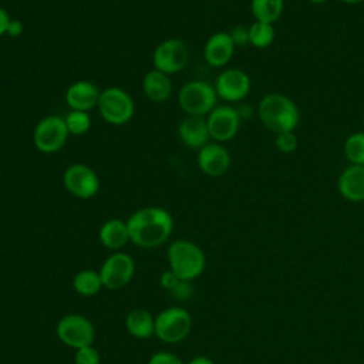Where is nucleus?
Here are the masks:
<instances>
[{"instance_id": "obj_35", "label": "nucleus", "mask_w": 364, "mask_h": 364, "mask_svg": "<svg viewBox=\"0 0 364 364\" xmlns=\"http://www.w3.org/2000/svg\"><path fill=\"white\" fill-rule=\"evenodd\" d=\"M338 1H341V3H344V4H360V3H363L364 0H338Z\"/></svg>"}, {"instance_id": "obj_23", "label": "nucleus", "mask_w": 364, "mask_h": 364, "mask_svg": "<svg viewBox=\"0 0 364 364\" xmlns=\"http://www.w3.org/2000/svg\"><path fill=\"white\" fill-rule=\"evenodd\" d=\"M73 287L80 296L91 297L97 294L104 286L101 282L100 272H95L92 269H84L74 276Z\"/></svg>"}, {"instance_id": "obj_30", "label": "nucleus", "mask_w": 364, "mask_h": 364, "mask_svg": "<svg viewBox=\"0 0 364 364\" xmlns=\"http://www.w3.org/2000/svg\"><path fill=\"white\" fill-rule=\"evenodd\" d=\"M233 43L236 47H242L249 44V27L246 26H236L232 31H229Z\"/></svg>"}, {"instance_id": "obj_5", "label": "nucleus", "mask_w": 364, "mask_h": 364, "mask_svg": "<svg viewBox=\"0 0 364 364\" xmlns=\"http://www.w3.org/2000/svg\"><path fill=\"white\" fill-rule=\"evenodd\" d=\"M97 108L102 119L111 125H124L129 122L135 111L134 100L119 87H108L102 90Z\"/></svg>"}, {"instance_id": "obj_37", "label": "nucleus", "mask_w": 364, "mask_h": 364, "mask_svg": "<svg viewBox=\"0 0 364 364\" xmlns=\"http://www.w3.org/2000/svg\"><path fill=\"white\" fill-rule=\"evenodd\" d=\"M361 119H363V124H364V114H363V118H361Z\"/></svg>"}, {"instance_id": "obj_1", "label": "nucleus", "mask_w": 364, "mask_h": 364, "mask_svg": "<svg viewBox=\"0 0 364 364\" xmlns=\"http://www.w3.org/2000/svg\"><path fill=\"white\" fill-rule=\"evenodd\" d=\"M129 240L144 249L164 245L173 229L171 213L159 206H146L134 212L127 220Z\"/></svg>"}, {"instance_id": "obj_3", "label": "nucleus", "mask_w": 364, "mask_h": 364, "mask_svg": "<svg viewBox=\"0 0 364 364\" xmlns=\"http://www.w3.org/2000/svg\"><path fill=\"white\" fill-rule=\"evenodd\" d=\"M169 270L181 280L189 282L202 274L206 266L203 250L186 239L173 240L166 250Z\"/></svg>"}, {"instance_id": "obj_31", "label": "nucleus", "mask_w": 364, "mask_h": 364, "mask_svg": "<svg viewBox=\"0 0 364 364\" xmlns=\"http://www.w3.org/2000/svg\"><path fill=\"white\" fill-rule=\"evenodd\" d=\"M181 280L169 270V272H164L162 276H161V284L165 287V289H169V290H175L178 283Z\"/></svg>"}, {"instance_id": "obj_19", "label": "nucleus", "mask_w": 364, "mask_h": 364, "mask_svg": "<svg viewBox=\"0 0 364 364\" xmlns=\"http://www.w3.org/2000/svg\"><path fill=\"white\" fill-rule=\"evenodd\" d=\"M142 91L154 102H162L171 97L172 82L168 74L152 68L142 78Z\"/></svg>"}, {"instance_id": "obj_9", "label": "nucleus", "mask_w": 364, "mask_h": 364, "mask_svg": "<svg viewBox=\"0 0 364 364\" xmlns=\"http://www.w3.org/2000/svg\"><path fill=\"white\" fill-rule=\"evenodd\" d=\"M98 272L104 287L118 290L125 287L134 277L135 263L128 253L114 252L104 260Z\"/></svg>"}, {"instance_id": "obj_21", "label": "nucleus", "mask_w": 364, "mask_h": 364, "mask_svg": "<svg viewBox=\"0 0 364 364\" xmlns=\"http://www.w3.org/2000/svg\"><path fill=\"white\" fill-rule=\"evenodd\" d=\"M125 328L135 338H149L155 334V317L145 309H134L127 314Z\"/></svg>"}, {"instance_id": "obj_11", "label": "nucleus", "mask_w": 364, "mask_h": 364, "mask_svg": "<svg viewBox=\"0 0 364 364\" xmlns=\"http://www.w3.org/2000/svg\"><path fill=\"white\" fill-rule=\"evenodd\" d=\"M242 117L239 111L230 105H216L208 115L209 135L216 142H226L233 139L240 128Z\"/></svg>"}, {"instance_id": "obj_15", "label": "nucleus", "mask_w": 364, "mask_h": 364, "mask_svg": "<svg viewBox=\"0 0 364 364\" xmlns=\"http://www.w3.org/2000/svg\"><path fill=\"white\" fill-rule=\"evenodd\" d=\"M235 43L228 31L213 33L205 43L203 57L206 63L212 67L226 65L235 54Z\"/></svg>"}, {"instance_id": "obj_33", "label": "nucleus", "mask_w": 364, "mask_h": 364, "mask_svg": "<svg viewBox=\"0 0 364 364\" xmlns=\"http://www.w3.org/2000/svg\"><path fill=\"white\" fill-rule=\"evenodd\" d=\"M10 20H11V17L9 16V13L3 7H0V37L7 34Z\"/></svg>"}, {"instance_id": "obj_22", "label": "nucleus", "mask_w": 364, "mask_h": 364, "mask_svg": "<svg viewBox=\"0 0 364 364\" xmlns=\"http://www.w3.org/2000/svg\"><path fill=\"white\" fill-rule=\"evenodd\" d=\"M250 11L256 21L274 24L284 11V0H250Z\"/></svg>"}, {"instance_id": "obj_6", "label": "nucleus", "mask_w": 364, "mask_h": 364, "mask_svg": "<svg viewBox=\"0 0 364 364\" xmlns=\"http://www.w3.org/2000/svg\"><path fill=\"white\" fill-rule=\"evenodd\" d=\"M192 327V317L182 307H168L155 316V336L166 343L175 344L188 337Z\"/></svg>"}, {"instance_id": "obj_20", "label": "nucleus", "mask_w": 364, "mask_h": 364, "mask_svg": "<svg viewBox=\"0 0 364 364\" xmlns=\"http://www.w3.org/2000/svg\"><path fill=\"white\" fill-rule=\"evenodd\" d=\"M100 242L111 250H119L129 242V232L127 222L121 219H108L98 232Z\"/></svg>"}, {"instance_id": "obj_13", "label": "nucleus", "mask_w": 364, "mask_h": 364, "mask_svg": "<svg viewBox=\"0 0 364 364\" xmlns=\"http://www.w3.org/2000/svg\"><path fill=\"white\" fill-rule=\"evenodd\" d=\"M252 88L250 77L240 68L223 70L216 81L215 90L218 97L228 102H239L247 97Z\"/></svg>"}, {"instance_id": "obj_7", "label": "nucleus", "mask_w": 364, "mask_h": 364, "mask_svg": "<svg viewBox=\"0 0 364 364\" xmlns=\"http://www.w3.org/2000/svg\"><path fill=\"white\" fill-rule=\"evenodd\" d=\"M55 334L63 344L75 350L91 346L95 340V328L91 320L75 313L67 314L58 320Z\"/></svg>"}, {"instance_id": "obj_10", "label": "nucleus", "mask_w": 364, "mask_h": 364, "mask_svg": "<svg viewBox=\"0 0 364 364\" xmlns=\"http://www.w3.org/2000/svg\"><path fill=\"white\" fill-rule=\"evenodd\" d=\"M188 60L189 50L186 43L181 38H166L161 41L152 54L154 68L168 75L183 70Z\"/></svg>"}, {"instance_id": "obj_36", "label": "nucleus", "mask_w": 364, "mask_h": 364, "mask_svg": "<svg viewBox=\"0 0 364 364\" xmlns=\"http://www.w3.org/2000/svg\"><path fill=\"white\" fill-rule=\"evenodd\" d=\"M309 3H311V4H323V3H326L327 0H307Z\"/></svg>"}, {"instance_id": "obj_2", "label": "nucleus", "mask_w": 364, "mask_h": 364, "mask_svg": "<svg viewBox=\"0 0 364 364\" xmlns=\"http://www.w3.org/2000/svg\"><path fill=\"white\" fill-rule=\"evenodd\" d=\"M260 122L274 135L294 131L300 122L297 104L286 94L269 92L262 97L256 108Z\"/></svg>"}, {"instance_id": "obj_26", "label": "nucleus", "mask_w": 364, "mask_h": 364, "mask_svg": "<svg viewBox=\"0 0 364 364\" xmlns=\"http://www.w3.org/2000/svg\"><path fill=\"white\" fill-rule=\"evenodd\" d=\"M64 122L70 135H84L91 128V117L85 111L71 109L64 117Z\"/></svg>"}, {"instance_id": "obj_25", "label": "nucleus", "mask_w": 364, "mask_h": 364, "mask_svg": "<svg viewBox=\"0 0 364 364\" xmlns=\"http://www.w3.org/2000/svg\"><path fill=\"white\" fill-rule=\"evenodd\" d=\"M347 161L353 165H364V131L350 134L343 145Z\"/></svg>"}, {"instance_id": "obj_17", "label": "nucleus", "mask_w": 364, "mask_h": 364, "mask_svg": "<svg viewBox=\"0 0 364 364\" xmlns=\"http://www.w3.org/2000/svg\"><path fill=\"white\" fill-rule=\"evenodd\" d=\"M101 91L98 87L87 80H80L68 85L65 91V102L71 109L91 111L98 105Z\"/></svg>"}, {"instance_id": "obj_8", "label": "nucleus", "mask_w": 364, "mask_h": 364, "mask_svg": "<svg viewBox=\"0 0 364 364\" xmlns=\"http://www.w3.org/2000/svg\"><path fill=\"white\" fill-rule=\"evenodd\" d=\"M68 135L64 118L48 115L37 122L33 132V142L40 152L54 154L64 146Z\"/></svg>"}, {"instance_id": "obj_29", "label": "nucleus", "mask_w": 364, "mask_h": 364, "mask_svg": "<svg viewBox=\"0 0 364 364\" xmlns=\"http://www.w3.org/2000/svg\"><path fill=\"white\" fill-rule=\"evenodd\" d=\"M148 364H185L178 355L169 351H158L151 355Z\"/></svg>"}, {"instance_id": "obj_28", "label": "nucleus", "mask_w": 364, "mask_h": 364, "mask_svg": "<svg viewBox=\"0 0 364 364\" xmlns=\"http://www.w3.org/2000/svg\"><path fill=\"white\" fill-rule=\"evenodd\" d=\"M100 353L92 344L75 350L74 364H100Z\"/></svg>"}, {"instance_id": "obj_32", "label": "nucleus", "mask_w": 364, "mask_h": 364, "mask_svg": "<svg viewBox=\"0 0 364 364\" xmlns=\"http://www.w3.org/2000/svg\"><path fill=\"white\" fill-rule=\"evenodd\" d=\"M23 30H24L23 23L20 20L11 18L10 24H9V28H7V36L9 37H18V36H21Z\"/></svg>"}, {"instance_id": "obj_27", "label": "nucleus", "mask_w": 364, "mask_h": 364, "mask_svg": "<svg viewBox=\"0 0 364 364\" xmlns=\"http://www.w3.org/2000/svg\"><path fill=\"white\" fill-rule=\"evenodd\" d=\"M274 146L277 151L282 154H291L297 149L299 146V136L296 135L294 131L289 132H280L274 135Z\"/></svg>"}, {"instance_id": "obj_34", "label": "nucleus", "mask_w": 364, "mask_h": 364, "mask_svg": "<svg viewBox=\"0 0 364 364\" xmlns=\"http://www.w3.org/2000/svg\"><path fill=\"white\" fill-rule=\"evenodd\" d=\"M188 364H215L209 357H205V355H198L195 358H192Z\"/></svg>"}, {"instance_id": "obj_18", "label": "nucleus", "mask_w": 364, "mask_h": 364, "mask_svg": "<svg viewBox=\"0 0 364 364\" xmlns=\"http://www.w3.org/2000/svg\"><path fill=\"white\" fill-rule=\"evenodd\" d=\"M178 135L183 145L192 149H200L210 138L206 118L186 115L178 127Z\"/></svg>"}, {"instance_id": "obj_16", "label": "nucleus", "mask_w": 364, "mask_h": 364, "mask_svg": "<svg viewBox=\"0 0 364 364\" xmlns=\"http://www.w3.org/2000/svg\"><path fill=\"white\" fill-rule=\"evenodd\" d=\"M338 193L348 202L358 203L364 200V165L346 166L337 178Z\"/></svg>"}, {"instance_id": "obj_14", "label": "nucleus", "mask_w": 364, "mask_h": 364, "mask_svg": "<svg viewBox=\"0 0 364 364\" xmlns=\"http://www.w3.org/2000/svg\"><path fill=\"white\" fill-rule=\"evenodd\" d=\"M196 162L205 175L218 178L228 172L230 166V154L220 142H208L199 149Z\"/></svg>"}, {"instance_id": "obj_24", "label": "nucleus", "mask_w": 364, "mask_h": 364, "mask_svg": "<svg viewBox=\"0 0 364 364\" xmlns=\"http://www.w3.org/2000/svg\"><path fill=\"white\" fill-rule=\"evenodd\" d=\"M249 27V44L255 48H267L273 44L276 38L274 24L263 23V21H253Z\"/></svg>"}, {"instance_id": "obj_12", "label": "nucleus", "mask_w": 364, "mask_h": 364, "mask_svg": "<svg viewBox=\"0 0 364 364\" xmlns=\"http://www.w3.org/2000/svg\"><path fill=\"white\" fill-rule=\"evenodd\" d=\"M65 189L75 198L90 199L100 189V179L92 168L85 164L70 165L63 175Z\"/></svg>"}, {"instance_id": "obj_4", "label": "nucleus", "mask_w": 364, "mask_h": 364, "mask_svg": "<svg viewBox=\"0 0 364 364\" xmlns=\"http://www.w3.org/2000/svg\"><path fill=\"white\" fill-rule=\"evenodd\" d=\"M218 94L215 85L208 81L193 80L182 85L178 94L181 108L193 117H205L216 107Z\"/></svg>"}]
</instances>
